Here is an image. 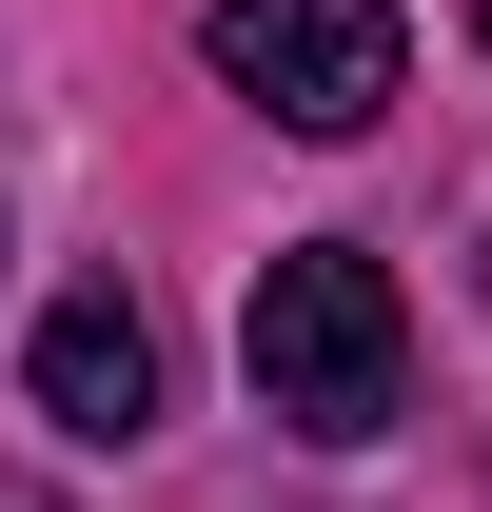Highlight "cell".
Returning <instances> with one entry per match:
<instances>
[{"instance_id":"7a4b0ae2","label":"cell","mask_w":492,"mask_h":512,"mask_svg":"<svg viewBox=\"0 0 492 512\" xmlns=\"http://www.w3.org/2000/svg\"><path fill=\"white\" fill-rule=\"evenodd\" d=\"M217 79L296 138H374L394 79H414V20L394 0H217Z\"/></svg>"},{"instance_id":"6da1fadb","label":"cell","mask_w":492,"mask_h":512,"mask_svg":"<svg viewBox=\"0 0 492 512\" xmlns=\"http://www.w3.org/2000/svg\"><path fill=\"white\" fill-rule=\"evenodd\" d=\"M237 355H256V414H276V434H315V453L394 434V394H414V316H394V256H355V237H296L276 276H256Z\"/></svg>"},{"instance_id":"3957f363","label":"cell","mask_w":492,"mask_h":512,"mask_svg":"<svg viewBox=\"0 0 492 512\" xmlns=\"http://www.w3.org/2000/svg\"><path fill=\"white\" fill-rule=\"evenodd\" d=\"M40 414H60L79 453H119V434H158V316H138L119 276H79L60 316H40Z\"/></svg>"},{"instance_id":"277c9868","label":"cell","mask_w":492,"mask_h":512,"mask_svg":"<svg viewBox=\"0 0 492 512\" xmlns=\"http://www.w3.org/2000/svg\"><path fill=\"white\" fill-rule=\"evenodd\" d=\"M473 40H492V0H473Z\"/></svg>"},{"instance_id":"5b68a950","label":"cell","mask_w":492,"mask_h":512,"mask_svg":"<svg viewBox=\"0 0 492 512\" xmlns=\"http://www.w3.org/2000/svg\"><path fill=\"white\" fill-rule=\"evenodd\" d=\"M0 512H20V493H0Z\"/></svg>"}]
</instances>
